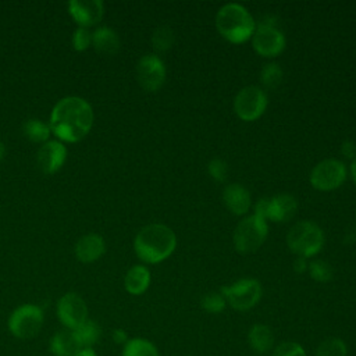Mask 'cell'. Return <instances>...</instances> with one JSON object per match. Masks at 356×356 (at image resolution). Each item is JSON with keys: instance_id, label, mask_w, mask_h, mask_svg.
I'll return each mask as SVG.
<instances>
[{"instance_id": "obj_1", "label": "cell", "mask_w": 356, "mask_h": 356, "mask_svg": "<svg viewBox=\"0 0 356 356\" xmlns=\"http://www.w3.org/2000/svg\"><path fill=\"white\" fill-rule=\"evenodd\" d=\"M93 125L92 106L82 97L60 99L50 113L49 127L60 142L74 143L83 139Z\"/></svg>"}, {"instance_id": "obj_2", "label": "cell", "mask_w": 356, "mask_h": 356, "mask_svg": "<svg viewBox=\"0 0 356 356\" xmlns=\"http://www.w3.org/2000/svg\"><path fill=\"white\" fill-rule=\"evenodd\" d=\"M177 246L174 231L164 224H149L143 227L134 239L136 256L147 264H156L168 259Z\"/></svg>"}, {"instance_id": "obj_3", "label": "cell", "mask_w": 356, "mask_h": 356, "mask_svg": "<svg viewBox=\"0 0 356 356\" xmlns=\"http://www.w3.org/2000/svg\"><path fill=\"white\" fill-rule=\"evenodd\" d=\"M216 28L225 40L239 44L253 36L256 24L250 13L243 6L238 3H228L217 11Z\"/></svg>"}, {"instance_id": "obj_4", "label": "cell", "mask_w": 356, "mask_h": 356, "mask_svg": "<svg viewBox=\"0 0 356 356\" xmlns=\"http://www.w3.org/2000/svg\"><path fill=\"white\" fill-rule=\"evenodd\" d=\"M286 245L296 256L305 259L312 257L317 254L324 245L323 229L314 221H299L289 228Z\"/></svg>"}, {"instance_id": "obj_5", "label": "cell", "mask_w": 356, "mask_h": 356, "mask_svg": "<svg viewBox=\"0 0 356 356\" xmlns=\"http://www.w3.org/2000/svg\"><path fill=\"white\" fill-rule=\"evenodd\" d=\"M43 323V309L33 303H24L11 312L7 328L18 339H32L40 332Z\"/></svg>"}, {"instance_id": "obj_6", "label": "cell", "mask_w": 356, "mask_h": 356, "mask_svg": "<svg viewBox=\"0 0 356 356\" xmlns=\"http://www.w3.org/2000/svg\"><path fill=\"white\" fill-rule=\"evenodd\" d=\"M268 225L266 220L256 214L245 217L234 231V246L238 253L248 254L256 252L266 241Z\"/></svg>"}, {"instance_id": "obj_7", "label": "cell", "mask_w": 356, "mask_h": 356, "mask_svg": "<svg viewBox=\"0 0 356 356\" xmlns=\"http://www.w3.org/2000/svg\"><path fill=\"white\" fill-rule=\"evenodd\" d=\"M221 293L232 309L246 312L259 303L263 295V288L254 278H242L231 285L222 286Z\"/></svg>"}, {"instance_id": "obj_8", "label": "cell", "mask_w": 356, "mask_h": 356, "mask_svg": "<svg viewBox=\"0 0 356 356\" xmlns=\"http://www.w3.org/2000/svg\"><path fill=\"white\" fill-rule=\"evenodd\" d=\"M267 95L254 85L242 88L234 99V111L242 121H254L266 111Z\"/></svg>"}, {"instance_id": "obj_9", "label": "cell", "mask_w": 356, "mask_h": 356, "mask_svg": "<svg viewBox=\"0 0 356 356\" xmlns=\"http://www.w3.org/2000/svg\"><path fill=\"white\" fill-rule=\"evenodd\" d=\"M346 179V167L337 159H325L316 164L310 172V184L314 189L328 192L339 188Z\"/></svg>"}, {"instance_id": "obj_10", "label": "cell", "mask_w": 356, "mask_h": 356, "mask_svg": "<svg viewBox=\"0 0 356 356\" xmlns=\"http://www.w3.org/2000/svg\"><path fill=\"white\" fill-rule=\"evenodd\" d=\"M254 51L263 57H275L285 49V36L274 25L273 19H263L252 36Z\"/></svg>"}, {"instance_id": "obj_11", "label": "cell", "mask_w": 356, "mask_h": 356, "mask_svg": "<svg viewBox=\"0 0 356 356\" xmlns=\"http://www.w3.org/2000/svg\"><path fill=\"white\" fill-rule=\"evenodd\" d=\"M56 313L60 323L67 330H75L88 320V305L75 292L64 293L56 306Z\"/></svg>"}, {"instance_id": "obj_12", "label": "cell", "mask_w": 356, "mask_h": 356, "mask_svg": "<svg viewBox=\"0 0 356 356\" xmlns=\"http://www.w3.org/2000/svg\"><path fill=\"white\" fill-rule=\"evenodd\" d=\"M136 79L147 92L159 90L165 81V65L156 54H145L136 64Z\"/></svg>"}, {"instance_id": "obj_13", "label": "cell", "mask_w": 356, "mask_h": 356, "mask_svg": "<svg viewBox=\"0 0 356 356\" xmlns=\"http://www.w3.org/2000/svg\"><path fill=\"white\" fill-rule=\"evenodd\" d=\"M68 13L78 26L89 29L103 18L104 4L100 0H71Z\"/></svg>"}, {"instance_id": "obj_14", "label": "cell", "mask_w": 356, "mask_h": 356, "mask_svg": "<svg viewBox=\"0 0 356 356\" xmlns=\"http://www.w3.org/2000/svg\"><path fill=\"white\" fill-rule=\"evenodd\" d=\"M67 160V147L60 140L44 142L36 154V163L42 172L54 174L57 172Z\"/></svg>"}, {"instance_id": "obj_15", "label": "cell", "mask_w": 356, "mask_h": 356, "mask_svg": "<svg viewBox=\"0 0 356 356\" xmlns=\"http://www.w3.org/2000/svg\"><path fill=\"white\" fill-rule=\"evenodd\" d=\"M222 202L225 207L235 216L246 214L252 206L250 193L241 184L227 185L222 191Z\"/></svg>"}, {"instance_id": "obj_16", "label": "cell", "mask_w": 356, "mask_h": 356, "mask_svg": "<svg viewBox=\"0 0 356 356\" xmlns=\"http://www.w3.org/2000/svg\"><path fill=\"white\" fill-rule=\"evenodd\" d=\"M75 256L82 263H92L100 259L106 252L104 239L97 234H86L75 243Z\"/></svg>"}, {"instance_id": "obj_17", "label": "cell", "mask_w": 356, "mask_h": 356, "mask_svg": "<svg viewBox=\"0 0 356 356\" xmlns=\"http://www.w3.org/2000/svg\"><path fill=\"white\" fill-rule=\"evenodd\" d=\"M298 209L296 199L289 193H280L268 199V216L267 220L274 222H282L291 220Z\"/></svg>"}, {"instance_id": "obj_18", "label": "cell", "mask_w": 356, "mask_h": 356, "mask_svg": "<svg viewBox=\"0 0 356 356\" xmlns=\"http://www.w3.org/2000/svg\"><path fill=\"white\" fill-rule=\"evenodd\" d=\"M92 46L97 53L113 56L120 50V38L117 32L108 26H100L92 33Z\"/></svg>"}, {"instance_id": "obj_19", "label": "cell", "mask_w": 356, "mask_h": 356, "mask_svg": "<svg viewBox=\"0 0 356 356\" xmlns=\"http://www.w3.org/2000/svg\"><path fill=\"white\" fill-rule=\"evenodd\" d=\"M150 285V271L142 264L132 266L124 278V286L131 295H142Z\"/></svg>"}, {"instance_id": "obj_20", "label": "cell", "mask_w": 356, "mask_h": 356, "mask_svg": "<svg viewBox=\"0 0 356 356\" xmlns=\"http://www.w3.org/2000/svg\"><path fill=\"white\" fill-rule=\"evenodd\" d=\"M249 346L257 353H267L274 346V332L266 324H254L248 332Z\"/></svg>"}, {"instance_id": "obj_21", "label": "cell", "mask_w": 356, "mask_h": 356, "mask_svg": "<svg viewBox=\"0 0 356 356\" xmlns=\"http://www.w3.org/2000/svg\"><path fill=\"white\" fill-rule=\"evenodd\" d=\"M49 349L53 356H74L79 348L71 330L56 332L49 342Z\"/></svg>"}, {"instance_id": "obj_22", "label": "cell", "mask_w": 356, "mask_h": 356, "mask_svg": "<svg viewBox=\"0 0 356 356\" xmlns=\"http://www.w3.org/2000/svg\"><path fill=\"white\" fill-rule=\"evenodd\" d=\"M79 348H92L102 337L100 325L93 320H86L82 325L72 330Z\"/></svg>"}, {"instance_id": "obj_23", "label": "cell", "mask_w": 356, "mask_h": 356, "mask_svg": "<svg viewBox=\"0 0 356 356\" xmlns=\"http://www.w3.org/2000/svg\"><path fill=\"white\" fill-rule=\"evenodd\" d=\"M121 356H160L156 345L146 338H129L122 346Z\"/></svg>"}, {"instance_id": "obj_24", "label": "cell", "mask_w": 356, "mask_h": 356, "mask_svg": "<svg viewBox=\"0 0 356 356\" xmlns=\"http://www.w3.org/2000/svg\"><path fill=\"white\" fill-rule=\"evenodd\" d=\"M24 135L35 143H44L47 142L51 131L49 124H46L44 121L39 120V118H29L25 121L24 127H22Z\"/></svg>"}, {"instance_id": "obj_25", "label": "cell", "mask_w": 356, "mask_h": 356, "mask_svg": "<svg viewBox=\"0 0 356 356\" xmlns=\"http://www.w3.org/2000/svg\"><path fill=\"white\" fill-rule=\"evenodd\" d=\"M314 356H348V346L343 339L330 337L320 342Z\"/></svg>"}, {"instance_id": "obj_26", "label": "cell", "mask_w": 356, "mask_h": 356, "mask_svg": "<svg viewBox=\"0 0 356 356\" xmlns=\"http://www.w3.org/2000/svg\"><path fill=\"white\" fill-rule=\"evenodd\" d=\"M152 44L157 53L170 50L174 44V32L170 26H159L152 35Z\"/></svg>"}, {"instance_id": "obj_27", "label": "cell", "mask_w": 356, "mask_h": 356, "mask_svg": "<svg viewBox=\"0 0 356 356\" xmlns=\"http://www.w3.org/2000/svg\"><path fill=\"white\" fill-rule=\"evenodd\" d=\"M282 75H284V72H282L281 67L275 63H270L261 68L260 82L263 83L264 88L275 89L282 82Z\"/></svg>"}, {"instance_id": "obj_28", "label": "cell", "mask_w": 356, "mask_h": 356, "mask_svg": "<svg viewBox=\"0 0 356 356\" xmlns=\"http://www.w3.org/2000/svg\"><path fill=\"white\" fill-rule=\"evenodd\" d=\"M225 306L227 300L221 292H209L200 298V307L210 314L221 313Z\"/></svg>"}, {"instance_id": "obj_29", "label": "cell", "mask_w": 356, "mask_h": 356, "mask_svg": "<svg viewBox=\"0 0 356 356\" xmlns=\"http://www.w3.org/2000/svg\"><path fill=\"white\" fill-rule=\"evenodd\" d=\"M310 277L317 282H328L332 280V267L324 260H313L307 267Z\"/></svg>"}, {"instance_id": "obj_30", "label": "cell", "mask_w": 356, "mask_h": 356, "mask_svg": "<svg viewBox=\"0 0 356 356\" xmlns=\"http://www.w3.org/2000/svg\"><path fill=\"white\" fill-rule=\"evenodd\" d=\"M273 356H307L303 346L293 341H285L275 346Z\"/></svg>"}, {"instance_id": "obj_31", "label": "cell", "mask_w": 356, "mask_h": 356, "mask_svg": "<svg viewBox=\"0 0 356 356\" xmlns=\"http://www.w3.org/2000/svg\"><path fill=\"white\" fill-rule=\"evenodd\" d=\"M92 46V32L88 28L78 26L72 33V47L76 51H85Z\"/></svg>"}, {"instance_id": "obj_32", "label": "cell", "mask_w": 356, "mask_h": 356, "mask_svg": "<svg viewBox=\"0 0 356 356\" xmlns=\"http://www.w3.org/2000/svg\"><path fill=\"white\" fill-rule=\"evenodd\" d=\"M207 171H209V174L211 175L213 179H216L218 182H222L225 179V177H227L228 168H227V164H225L224 160L213 159L207 164Z\"/></svg>"}, {"instance_id": "obj_33", "label": "cell", "mask_w": 356, "mask_h": 356, "mask_svg": "<svg viewBox=\"0 0 356 356\" xmlns=\"http://www.w3.org/2000/svg\"><path fill=\"white\" fill-rule=\"evenodd\" d=\"M254 214L263 220H267L268 216V199H260L254 206Z\"/></svg>"}, {"instance_id": "obj_34", "label": "cell", "mask_w": 356, "mask_h": 356, "mask_svg": "<svg viewBox=\"0 0 356 356\" xmlns=\"http://www.w3.org/2000/svg\"><path fill=\"white\" fill-rule=\"evenodd\" d=\"M341 152L345 157L348 159H355L356 157V145L352 142V140H345L342 145H341Z\"/></svg>"}, {"instance_id": "obj_35", "label": "cell", "mask_w": 356, "mask_h": 356, "mask_svg": "<svg viewBox=\"0 0 356 356\" xmlns=\"http://www.w3.org/2000/svg\"><path fill=\"white\" fill-rule=\"evenodd\" d=\"M113 341L117 343V345H125L127 342H128V334H127V331L125 330H122V328H115L114 331H113Z\"/></svg>"}, {"instance_id": "obj_36", "label": "cell", "mask_w": 356, "mask_h": 356, "mask_svg": "<svg viewBox=\"0 0 356 356\" xmlns=\"http://www.w3.org/2000/svg\"><path fill=\"white\" fill-rule=\"evenodd\" d=\"M307 267H309V264L306 263V259L305 257H296L295 259V261H293V270H295V273H298V274H302V273H305L306 270H307Z\"/></svg>"}, {"instance_id": "obj_37", "label": "cell", "mask_w": 356, "mask_h": 356, "mask_svg": "<svg viewBox=\"0 0 356 356\" xmlns=\"http://www.w3.org/2000/svg\"><path fill=\"white\" fill-rule=\"evenodd\" d=\"M74 356H97V353L93 350V348H81Z\"/></svg>"}, {"instance_id": "obj_38", "label": "cell", "mask_w": 356, "mask_h": 356, "mask_svg": "<svg viewBox=\"0 0 356 356\" xmlns=\"http://www.w3.org/2000/svg\"><path fill=\"white\" fill-rule=\"evenodd\" d=\"M350 174H352V178H353V182L356 184V157L352 160V164H350Z\"/></svg>"}, {"instance_id": "obj_39", "label": "cell", "mask_w": 356, "mask_h": 356, "mask_svg": "<svg viewBox=\"0 0 356 356\" xmlns=\"http://www.w3.org/2000/svg\"><path fill=\"white\" fill-rule=\"evenodd\" d=\"M4 154H6V147H4V143L0 142V160L4 157Z\"/></svg>"}]
</instances>
